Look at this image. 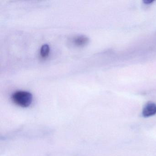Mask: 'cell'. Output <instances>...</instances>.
I'll return each mask as SVG.
<instances>
[{"mask_svg": "<svg viewBox=\"0 0 156 156\" xmlns=\"http://www.w3.org/2000/svg\"><path fill=\"white\" fill-rule=\"evenodd\" d=\"M154 2V0H144L143 1V3L146 5H151Z\"/></svg>", "mask_w": 156, "mask_h": 156, "instance_id": "cell-5", "label": "cell"}, {"mask_svg": "<svg viewBox=\"0 0 156 156\" xmlns=\"http://www.w3.org/2000/svg\"><path fill=\"white\" fill-rule=\"evenodd\" d=\"M73 43L76 46L82 47L88 44L89 39L88 37L84 35H80L74 37L73 40Z\"/></svg>", "mask_w": 156, "mask_h": 156, "instance_id": "cell-3", "label": "cell"}, {"mask_svg": "<svg viewBox=\"0 0 156 156\" xmlns=\"http://www.w3.org/2000/svg\"><path fill=\"white\" fill-rule=\"evenodd\" d=\"M156 114V105L150 102L145 105L142 110V115L145 117H148Z\"/></svg>", "mask_w": 156, "mask_h": 156, "instance_id": "cell-2", "label": "cell"}, {"mask_svg": "<svg viewBox=\"0 0 156 156\" xmlns=\"http://www.w3.org/2000/svg\"><path fill=\"white\" fill-rule=\"evenodd\" d=\"M12 100L14 104L22 107H28L32 103V94L25 91H17L12 95Z\"/></svg>", "mask_w": 156, "mask_h": 156, "instance_id": "cell-1", "label": "cell"}, {"mask_svg": "<svg viewBox=\"0 0 156 156\" xmlns=\"http://www.w3.org/2000/svg\"><path fill=\"white\" fill-rule=\"evenodd\" d=\"M50 52V48L49 45L44 44L41 47L40 50V55L42 58H46L49 56Z\"/></svg>", "mask_w": 156, "mask_h": 156, "instance_id": "cell-4", "label": "cell"}]
</instances>
